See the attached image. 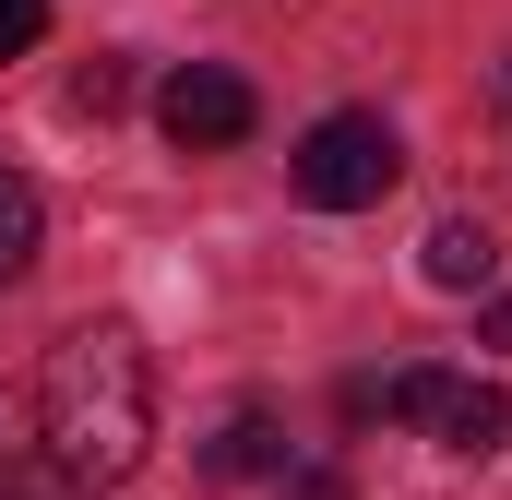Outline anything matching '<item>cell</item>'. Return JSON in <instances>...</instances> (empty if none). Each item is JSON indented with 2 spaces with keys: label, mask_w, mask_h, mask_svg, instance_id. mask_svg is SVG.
<instances>
[{
  "label": "cell",
  "mask_w": 512,
  "mask_h": 500,
  "mask_svg": "<svg viewBox=\"0 0 512 500\" xmlns=\"http://www.w3.org/2000/svg\"><path fill=\"white\" fill-rule=\"evenodd\" d=\"M36 36H48V0H0V60H24Z\"/></svg>",
  "instance_id": "cell-8"
},
{
  "label": "cell",
  "mask_w": 512,
  "mask_h": 500,
  "mask_svg": "<svg viewBox=\"0 0 512 500\" xmlns=\"http://www.w3.org/2000/svg\"><path fill=\"white\" fill-rule=\"evenodd\" d=\"M203 477H227V489H239V477H286V429H274L262 405H239V417L203 441Z\"/></svg>",
  "instance_id": "cell-5"
},
{
  "label": "cell",
  "mask_w": 512,
  "mask_h": 500,
  "mask_svg": "<svg viewBox=\"0 0 512 500\" xmlns=\"http://www.w3.org/2000/svg\"><path fill=\"white\" fill-rule=\"evenodd\" d=\"M286 500H346V477L334 465H286Z\"/></svg>",
  "instance_id": "cell-9"
},
{
  "label": "cell",
  "mask_w": 512,
  "mask_h": 500,
  "mask_svg": "<svg viewBox=\"0 0 512 500\" xmlns=\"http://www.w3.org/2000/svg\"><path fill=\"white\" fill-rule=\"evenodd\" d=\"M155 120H167V143H179V155H227V143H251L262 96L239 84V72H215V60H179V72L155 84Z\"/></svg>",
  "instance_id": "cell-4"
},
{
  "label": "cell",
  "mask_w": 512,
  "mask_h": 500,
  "mask_svg": "<svg viewBox=\"0 0 512 500\" xmlns=\"http://www.w3.org/2000/svg\"><path fill=\"white\" fill-rule=\"evenodd\" d=\"M12 465H24V441H12V417H0V489H12Z\"/></svg>",
  "instance_id": "cell-11"
},
{
  "label": "cell",
  "mask_w": 512,
  "mask_h": 500,
  "mask_svg": "<svg viewBox=\"0 0 512 500\" xmlns=\"http://www.w3.org/2000/svg\"><path fill=\"white\" fill-rule=\"evenodd\" d=\"M36 441L72 489H120L155 453V358L131 322H72L36 370Z\"/></svg>",
  "instance_id": "cell-1"
},
{
  "label": "cell",
  "mask_w": 512,
  "mask_h": 500,
  "mask_svg": "<svg viewBox=\"0 0 512 500\" xmlns=\"http://www.w3.org/2000/svg\"><path fill=\"white\" fill-rule=\"evenodd\" d=\"M36 239H48V215H36V191H24V179L0 167V286H12L24 262H36Z\"/></svg>",
  "instance_id": "cell-7"
},
{
  "label": "cell",
  "mask_w": 512,
  "mask_h": 500,
  "mask_svg": "<svg viewBox=\"0 0 512 500\" xmlns=\"http://www.w3.org/2000/svg\"><path fill=\"white\" fill-rule=\"evenodd\" d=\"M286 179H298V203H310V215H370L393 179H405V143H393V120H370V108H334V120L298 131Z\"/></svg>",
  "instance_id": "cell-2"
},
{
  "label": "cell",
  "mask_w": 512,
  "mask_h": 500,
  "mask_svg": "<svg viewBox=\"0 0 512 500\" xmlns=\"http://www.w3.org/2000/svg\"><path fill=\"white\" fill-rule=\"evenodd\" d=\"M393 417H417L441 453H501L512 441V393L501 381H465V370H393Z\"/></svg>",
  "instance_id": "cell-3"
},
{
  "label": "cell",
  "mask_w": 512,
  "mask_h": 500,
  "mask_svg": "<svg viewBox=\"0 0 512 500\" xmlns=\"http://www.w3.org/2000/svg\"><path fill=\"white\" fill-rule=\"evenodd\" d=\"M477 334H489V346H501V358H512V286H501V298H489V322H477Z\"/></svg>",
  "instance_id": "cell-10"
},
{
  "label": "cell",
  "mask_w": 512,
  "mask_h": 500,
  "mask_svg": "<svg viewBox=\"0 0 512 500\" xmlns=\"http://www.w3.org/2000/svg\"><path fill=\"white\" fill-rule=\"evenodd\" d=\"M417 262H429V286H453V298H465V286H489V274H501V239H489V227H465V215H441Z\"/></svg>",
  "instance_id": "cell-6"
}]
</instances>
